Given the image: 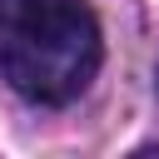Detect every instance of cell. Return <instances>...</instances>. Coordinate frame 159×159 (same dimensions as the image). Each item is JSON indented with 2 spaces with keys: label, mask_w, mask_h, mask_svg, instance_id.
I'll return each mask as SVG.
<instances>
[{
  "label": "cell",
  "mask_w": 159,
  "mask_h": 159,
  "mask_svg": "<svg viewBox=\"0 0 159 159\" xmlns=\"http://www.w3.org/2000/svg\"><path fill=\"white\" fill-rule=\"evenodd\" d=\"M0 70L35 104H70L99 70V25L84 0H0Z\"/></svg>",
  "instance_id": "1"
}]
</instances>
